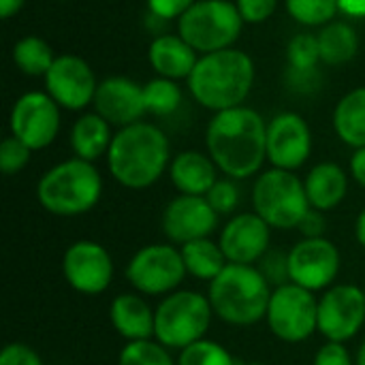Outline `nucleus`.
Masks as SVG:
<instances>
[{
    "label": "nucleus",
    "mask_w": 365,
    "mask_h": 365,
    "mask_svg": "<svg viewBox=\"0 0 365 365\" xmlns=\"http://www.w3.org/2000/svg\"><path fill=\"white\" fill-rule=\"evenodd\" d=\"M218 214L205 197L178 195L163 212V233L171 244L184 246L195 240L210 237L218 227Z\"/></svg>",
    "instance_id": "dca6fc26"
},
{
    "label": "nucleus",
    "mask_w": 365,
    "mask_h": 365,
    "mask_svg": "<svg viewBox=\"0 0 365 365\" xmlns=\"http://www.w3.org/2000/svg\"><path fill=\"white\" fill-rule=\"evenodd\" d=\"M325 227H327V220H325L323 212L310 207L308 214L302 218V222H299L297 229H299V233H302L304 237H323Z\"/></svg>",
    "instance_id": "79ce46f5"
},
{
    "label": "nucleus",
    "mask_w": 365,
    "mask_h": 365,
    "mask_svg": "<svg viewBox=\"0 0 365 365\" xmlns=\"http://www.w3.org/2000/svg\"><path fill=\"white\" fill-rule=\"evenodd\" d=\"M364 291H365V287H364Z\"/></svg>",
    "instance_id": "3c124183"
},
{
    "label": "nucleus",
    "mask_w": 365,
    "mask_h": 365,
    "mask_svg": "<svg viewBox=\"0 0 365 365\" xmlns=\"http://www.w3.org/2000/svg\"><path fill=\"white\" fill-rule=\"evenodd\" d=\"M244 19L235 2L197 0L180 19L178 34L199 53L231 49L242 34Z\"/></svg>",
    "instance_id": "0eeeda50"
},
{
    "label": "nucleus",
    "mask_w": 365,
    "mask_h": 365,
    "mask_svg": "<svg viewBox=\"0 0 365 365\" xmlns=\"http://www.w3.org/2000/svg\"><path fill=\"white\" fill-rule=\"evenodd\" d=\"M355 237H357L359 246L365 248V210L357 216V222H355Z\"/></svg>",
    "instance_id": "49530a36"
},
{
    "label": "nucleus",
    "mask_w": 365,
    "mask_h": 365,
    "mask_svg": "<svg viewBox=\"0 0 365 365\" xmlns=\"http://www.w3.org/2000/svg\"><path fill=\"white\" fill-rule=\"evenodd\" d=\"M351 175L353 180L365 188V148H359L351 156Z\"/></svg>",
    "instance_id": "37998d69"
},
{
    "label": "nucleus",
    "mask_w": 365,
    "mask_h": 365,
    "mask_svg": "<svg viewBox=\"0 0 365 365\" xmlns=\"http://www.w3.org/2000/svg\"><path fill=\"white\" fill-rule=\"evenodd\" d=\"M340 11L351 17H365V0H340Z\"/></svg>",
    "instance_id": "c03bdc74"
},
{
    "label": "nucleus",
    "mask_w": 365,
    "mask_h": 365,
    "mask_svg": "<svg viewBox=\"0 0 365 365\" xmlns=\"http://www.w3.org/2000/svg\"><path fill=\"white\" fill-rule=\"evenodd\" d=\"M304 186L310 207L319 212H329L344 201L349 192V175L338 163L325 160L308 171V175L304 178Z\"/></svg>",
    "instance_id": "5701e85b"
},
{
    "label": "nucleus",
    "mask_w": 365,
    "mask_h": 365,
    "mask_svg": "<svg viewBox=\"0 0 365 365\" xmlns=\"http://www.w3.org/2000/svg\"><path fill=\"white\" fill-rule=\"evenodd\" d=\"M207 154L231 180H246L267 160V124L250 107L214 113L205 130Z\"/></svg>",
    "instance_id": "f257e3e1"
},
{
    "label": "nucleus",
    "mask_w": 365,
    "mask_h": 365,
    "mask_svg": "<svg viewBox=\"0 0 365 365\" xmlns=\"http://www.w3.org/2000/svg\"><path fill=\"white\" fill-rule=\"evenodd\" d=\"M365 323V291L355 284H334L319 297V334L327 342L353 340Z\"/></svg>",
    "instance_id": "ddd939ff"
},
{
    "label": "nucleus",
    "mask_w": 365,
    "mask_h": 365,
    "mask_svg": "<svg viewBox=\"0 0 365 365\" xmlns=\"http://www.w3.org/2000/svg\"><path fill=\"white\" fill-rule=\"evenodd\" d=\"M287 11L304 26H327L340 13V0H287Z\"/></svg>",
    "instance_id": "c756f323"
},
{
    "label": "nucleus",
    "mask_w": 365,
    "mask_h": 365,
    "mask_svg": "<svg viewBox=\"0 0 365 365\" xmlns=\"http://www.w3.org/2000/svg\"><path fill=\"white\" fill-rule=\"evenodd\" d=\"M0 365H43V361L28 344L11 342L0 353Z\"/></svg>",
    "instance_id": "4c0bfd02"
},
{
    "label": "nucleus",
    "mask_w": 365,
    "mask_h": 365,
    "mask_svg": "<svg viewBox=\"0 0 365 365\" xmlns=\"http://www.w3.org/2000/svg\"><path fill=\"white\" fill-rule=\"evenodd\" d=\"M334 130L351 148H365V86L342 96L334 109Z\"/></svg>",
    "instance_id": "393cba45"
},
{
    "label": "nucleus",
    "mask_w": 365,
    "mask_h": 365,
    "mask_svg": "<svg viewBox=\"0 0 365 365\" xmlns=\"http://www.w3.org/2000/svg\"><path fill=\"white\" fill-rule=\"evenodd\" d=\"M205 199L210 201V205L214 207V212L218 216H231L237 210L240 203V190L235 186V182L231 178L218 180L212 190L205 195Z\"/></svg>",
    "instance_id": "f704fd0d"
},
{
    "label": "nucleus",
    "mask_w": 365,
    "mask_h": 365,
    "mask_svg": "<svg viewBox=\"0 0 365 365\" xmlns=\"http://www.w3.org/2000/svg\"><path fill=\"white\" fill-rule=\"evenodd\" d=\"M169 175L180 195L195 197H205L212 190V186L220 180L218 167L212 160V156L197 150H186L173 156L169 165Z\"/></svg>",
    "instance_id": "aec40b11"
},
{
    "label": "nucleus",
    "mask_w": 365,
    "mask_h": 365,
    "mask_svg": "<svg viewBox=\"0 0 365 365\" xmlns=\"http://www.w3.org/2000/svg\"><path fill=\"white\" fill-rule=\"evenodd\" d=\"M111 141H113L111 124L96 111L79 115L71 128V148L77 158H83L88 163L107 156Z\"/></svg>",
    "instance_id": "b1692460"
},
{
    "label": "nucleus",
    "mask_w": 365,
    "mask_h": 365,
    "mask_svg": "<svg viewBox=\"0 0 365 365\" xmlns=\"http://www.w3.org/2000/svg\"><path fill=\"white\" fill-rule=\"evenodd\" d=\"M355 365H365V342L359 346L357 351V359H355Z\"/></svg>",
    "instance_id": "de8ad7c7"
},
{
    "label": "nucleus",
    "mask_w": 365,
    "mask_h": 365,
    "mask_svg": "<svg viewBox=\"0 0 365 365\" xmlns=\"http://www.w3.org/2000/svg\"><path fill=\"white\" fill-rule=\"evenodd\" d=\"M188 276L180 248L171 244H148L139 248L128 265L126 280L139 295H171Z\"/></svg>",
    "instance_id": "1a4fd4ad"
},
{
    "label": "nucleus",
    "mask_w": 365,
    "mask_h": 365,
    "mask_svg": "<svg viewBox=\"0 0 365 365\" xmlns=\"http://www.w3.org/2000/svg\"><path fill=\"white\" fill-rule=\"evenodd\" d=\"M62 276L81 295H101L113 280V259L109 250L92 240H79L64 250Z\"/></svg>",
    "instance_id": "4468645a"
},
{
    "label": "nucleus",
    "mask_w": 365,
    "mask_h": 365,
    "mask_svg": "<svg viewBox=\"0 0 365 365\" xmlns=\"http://www.w3.org/2000/svg\"><path fill=\"white\" fill-rule=\"evenodd\" d=\"M255 86V62L242 49H222L199 58L188 88L192 98L218 113L242 107Z\"/></svg>",
    "instance_id": "7ed1b4c3"
},
{
    "label": "nucleus",
    "mask_w": 365,
    "mask_h": 365,
    "mask_svg": "<svg viewBox=\"0 0 365 365\" xmlns=\"http://www.w3.org/2000/svg\"><path fill=\"white\" fill-rule=\"evenodd\" d=\"M56 56L53 49L47 41H43L41 36H24L15 43L13 47V62L15 66L30 75V77H45L47 71L51 68Z\"/></svg>",
    "instance_id": "cd10ccee"
},
{
    "label": "nucleus",
    "mask_w": 365,
    "mask_h": 365,
    "mask_svg": "<svg viewBox=\"0 0 365 365\" xmlns=\"http://www.w3.org/2000/svg\"><path fill=\"white\" fill-rule=\"evenodd\" d=\"M272 284L257 265L229 263L212 282L207 299L214 317L235 327H250L265 319L272 299Z\"/></svg>",
    "instance_id": "20e7f679"
},
{
    "label": "nucleus",
    "mask_w": 365,
    "mask_h": 365,
    "mask_svg": "<svg viewBox=\"0 0 365 365\" xmlns=\"http://www.w3.org/2000/svg\"><path fill=\"white\" fill-rule=\"evenodd\" d=\"M180 252H182L188 276H192L197 280L212 282L229 265L220 244H214L210 237L188 242V244L180 246Z\"/></svg>",
    "instance_id": "bb28decb"
},
{
    "label": "nucleus",
    "mask_w": 365,
    "mask_h": 365,
    "mask_svg": "<svg viewBox=\"0 0 365 365\" xmlns=\"http://www.w3.org/2000/svg\"><path fill=\"white\" fill-rule=\"evenodd\" d=\"M237 365H265V364H257V361H250V364H240V361H237Z\"/></svg>",
    "instance_id": "09e8293b"
},
{
    "label": "nucleus",
    "mask_w": 365,
    "mask_h": 365,
    "mask_svg": "<svg viewBox=\"0 0 365 365\" xmlns=\"http://www.w3.org/2000/svg\"><path fill=\"white\" fill-rule=\"evenodd\" d=\"M342 257L327 237H304L289 252L291 282L312 293L327 291L338 280Z\"/></svg>",
    "instance_id": "f8f14e48"
},
{
    "label": "nucleus",
    "mask_w": 365,
    "mask_h": 365,
    "mask_svg": "<svg viewBox=\"0 0 365 365\" xmlns=\"http://www.w3.org/2000/svg\"><path fill=\"white\" fill-rule=\"evenodd\" d=\"M103 197V178L94 163L83 158H68L53 165L36 184V199L41 207L53 216L75 218L98 205Z\"/></svg>",
    "instance_id": "39448f33"
},
{
    "label": "nucleus",
    "mask_w": 365,
    "mask_h": 365,
    "mask_svg": "<svg viewBox=\"0 0 365 365\" xmlns=\"http://www.w3.org/2000/svg\"><path fill=\"white\" fill-rule=\"evenodd\" d=\"M109 321L126 342L154 338V310L139 293H122L109 306Z\"/></svg>",
    "instance_id": "412c9836"
},
{
    "label": "nucleus",
    "mask_w": 365,
    "mask_h": 365,
    "mask_svg": "<svg viewBox=\"0 0 365 365\" xmlns=\"http://www.w3.org/2000/svg\"><path fill=\"white\" fill-rule=\"evenodd\" d=\"M259 272L265 276V280L272 284V289L284 287L291 282V274H289V255L282 252H267L261 261H259Z\"/></svg>",
    "instance_id": "c9c22d12"
},
{
    "label": "nucleus",
    "mask_w": 365,
    "mask_h": 365,
    "mask_svg": "<svg viewBox=\"0 0 365 365\" xmlns=\"http://www.w3.org/2000/svg\"><path fill=\"white\" fill-rule=\"evenodd\" d=\"M287 81H289V88H293L295 92H304V94H310L319 88V73L317 71H295V68H289L287 71Z\"/></svg>",
    "instance_id": "a19ab883"
},
{
    "label": "nucleus",
    "mask_w": 365,
    "mask_h": 365,
    "mask_svg": "<svg viewBox=\"0 0 365 365\" xmlns=\"http://www.w3.org/2000/svg\"><path fill=\"white\" fill-rule=\"evenodd\" d=\"M143 101L148 113L165 118L175 113L182 105V90L173 79L154 77L143 86Z\"/></svg>",
    "instance_id": "c85d7f7f"
},
{
    "label": "nucleus",
    "mask_w": 365,
    "mask_h": 365,
    "mask_svg": "<svg viewBox=\"0 0 365 365\" xmlns=\"http://www.w3.org/2000/svg\"><path fill=\"white\" fill-rule=\"evenodd\" d=\"M265 321L278 340L289 344L306 342L319 331V299L312 291L289 282L274 289Z\"/></svg>",
    "instance_id": "9d476101"
},
{
    "label": "nucleus",
    "mask_w": 365,
    "mask_h": 365,
    "mask_svg": "<svg viewBox=\"0 0 365 365\" xmlns=\"http://www.w3.org/2000/svg\"><path fill=\"white\" fill-rule=\"evenodd\" d=\"M118 365H178V361H173L169 349L160 342L139 340L126 342V346L120 351Z\"/></svg>",
    "instance_id": "7c9ffc66"
},
{
    "label": "nucleus",
    "mask_w": 365,
    "mask_h": 365,
    "mask_svg": "<svg viewBox=\"0 0 365 365\" xmlns=\"http://www.w3.org/2000/svg\"><path fill=\"white\" fill-rule=\"evenodd\" d=\"M317 38L321 49V62L329 66H340L351 62L359 49V36L355 28L346 21H331L323 26Z\"/></svg>",
    "instance_id": "a878e982"
},
{
    "label": "nucleus",
    "mask_w": 365,
    "mask_h": 365,
    "mask_svg": "<svg viewBox=\"0 0 365 365\" xmlns=\"http://www.w3.org/2000/svg\"><path fill=\"white\" fill-rule=\"evenodd\" d=\"M26 0H0V15L2 19H11L13 15H17L21 11Z\"/></svg>",
    "instance_id": "a18cd8bd"
},
{
    "label": "nucleus",
    "mask_w": 365,
    "mask_h": 365,
    "mask_svg": "<svg viewBox=\"0 0 365 365\" xmlns=\"http://www.w3.org/2000/svg\"><path fill=\"white\" fill-rule=\"evenodd\" d=\"M98 81L79 56H58L45 75V92L64 109L79 111L94 103Z\"/></svg>",
    "instance_id": "2eb2a0df"
},
{
    "label": "nucleus",
    "mask_w": 365,
    "mask_h": 365,
    "mask_svg": "<svg viewBox=\"0 0 365 365\" xmlns=\"http://www.w3.org/2000/svg\"><path fill=\"white\" fill-rule=\"evenodd\" d=\"M171 160L167 135L150 122L120 128L107 152L111 178L128 190H145L154 186L169 169Z\"/></svg>",
    "instance_id": "f03ea898"
},
{
    "label": "nucleus",
    "mask_w": 365,
    "mask_h": 365,
    "mask_svg": "<svg viewBox=\"0 0 365 365\" xmlns=\"http://www.w3.org/2000/svg\"><path fill=\"white\" fill-rule=\"evenodd\" d=\"M287 60H289V68H295V71H317V66L321 62V49H319L317 34H310V32L295 34L289 41Z\"/></svg>",
    "instance_id": "473e14b6"
},
{
    "label": "nucleus",
    "mask_w": 365,
    "mask_h": 365,
    "mask_svg": "<svg viewBox=\"0 0 365 365\" xmlns=\"http://www.w3.org/2000/svg\"><path fill=\"white\" fill-rule=\"evenodd\" d=\"M178 365H237V361L222 344L205 338L180 351Z\"/></svg>",
    "instance_id": "2f4dec72"
},
{
    "label": "nucleus",
    "mask_w": 365,
    "mask_h": 365,
    "mask_svg": "<svg viewBox=\"0 0 365 365\" xmlns=\"http://www.w3.org/2000/svg\"><path fill=\"white\" fill-rule=\"evenodd\" d=\"M252 207L272 229H297L310 210L304 180L295 171L272 167L255 182Z\"/></svg>",
    "instance_id": "6e6552de"
},
{
    "label": "nucleus",
    "mask_w": 365,
    "mask_h": 365,
    "mask_svg": "<svg viewBox=\"0 0 365 365\" xmlns=\"http://www.w3.org/2000/svg\"><path fill=\"white\" fill-rule=\"evenodd\" d=\"M312 365H355L349 349L340 342H325L317 355Z\"/></svg>",
    "instance_id": "ea45409f"
},
{
    "label": "nucleus",
    "mask_w": 365,
    "mask_h": 365,
    "mask_svg": "<svg viewBox=\"0 0 365 365\" xmlns=\"http://www.w3.org/2000/svg\"><path fill=\"white\" fill-rule=\"evenodd\" d=\"M197 0H148L150 15L158 19H180Z\"/></svg>",
    "instance_id": "58836bf2"
},
{
    "label": "nucleus",
    "mask_w": 365,
    "mask_h": 365,
    "mask_svg": "<svg viewBox=\"0 0 365 365\" xmlns=\"http://www.w3.org/2000/svg\"><path fill=\"white\" fill-rule=\"evenodd\" d=\"M218 244L229 263L255 265L269 252L272 227L257 212H242L227 220Z\"/></svg>",
    "instance_id": "a211bd4d"
},
{
    "label": "nucleus",
    "mask_w": 365,
    "mask_h": 365,
    "mask_svg": "<svg viewBox=\"0 0 365 365\" xmlns=\"http://www.w3.org/2000/svg\"><path fill=\"white\" fill-rule=\"evenodd\" d=\"M94 111L111 126H130L141 122L145 111L143 86L128 77H107L98 83L94 94Z\"/></svg>",
    "instance_id": "6ab92c4d"
},
{
    "label": "nucleus",
    "mask_w": 365,
    "mask_h": 365,
    "mask_svg": "<svg viewBox=\"0 0 365 365\" xmlns=\"http://www.w3.org/2000/svg\"><path fill=\"white\" fill-rule=\"evenodd\" d=\"M30 156H32V150L26 143H21L17 137L9 135L0 143V169H2V173L4 175L19 173L28 165Z\"/></svg>",
    "instance_id": "72a5a7b5"
},
{
    "label": "nucleus",
    "mask_w": 365,
    "mask_h": 365,
    "mask_svg": "<svg viewBox=\"0 0 365 365\" xmlns=\"http://www.w3.org/2000/svg\"><path fill=\"white\" fill-rule=\"evenodd\" d=\"M148 60L158 77L188 79L199 62L197 51L180 34H158L148 49Z\"/></svg>",
    "instance_id": "4be33fe9"
},
{
    "label": "nucleus",
    "mask_w": 365,
    "mask_h": 365,
    "mask_svg": "<svg viewBox=\"0 0 365 365\" xmlns=\"http://www.w3.org/2000/svg\"><path fill=\"white\" fill-rule=\"evenodd\" d=\"M60 2H64V0H60Z\"/></svg>",
    "instance_id": "8fccbe9b"
},
{
    "label": "nucleus",
    "mask_w": 365,
    "mask_h": 365,
    "mask_svg": "<svg viewBox=\"0 0 365 365\" xmlns=\"http://www.w3.org/2000/svg\"><path fill=\"white\" fill-rule=\"evenodd\" d=\"M9 128L32 152L45 150L58 137L60 105L47 92H26L11 109Z\"/></svg>",
    "instance_id": "9b49d317"
},
{
    "label": "nucleus",
    "mask_w": 365,
    "mask_h": 365,
    "mask_svg": "<svg viewBox=\"0 0 365 365\" xmlns=\"http://www.w3.org/2000/svg\"><path fill=\"white\" fill-rule=\"evenodd\" d=\"M235 4L244 24H261L274 15L278 0H235Z\"/></svg>",
    "instance_id": "e433bc0d"
},
{
    "label": "nucleus",
    "mask_w": 365,
    "mask_h": 365,
    "mask_svg": "<svg viewBox=\"0 0 365 365\" xmlns=\"http://www.w3.org/2000/svg\"><path fill=\"white\" fill-rule=\"evenodd\" d=\"M212 317V304L203 293L173 291L154 310V340L169 351H184L205 340Z\"/></svg>",
    "instance_id": "423d86ee"
},
{
    "label": "nucleus",
    "mask_w": 365,
    "mask_h": 365,
    "mask_svg": "<svg viewBox=\"0 0 365 365\" xmlns=\"http://www.w3.org/2000/svg\"><path fill=\"white\" fill-rule=\"evenodd\" d=\"M312 154V133L308 122L295 113H278L267 124V160L276 169L295 171Z\"/></svg>",
    "instance_id": "f3484780"
}]
</instances>
